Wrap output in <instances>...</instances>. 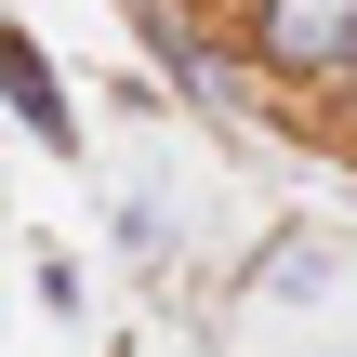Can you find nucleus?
Instances as JSON below:
<instances>
[{
  "mask_svg": "<svg viewBox=\"0 0 357 357\" xmlns=\"http://www.w3.org/2000/svg\"><path fill=\"white\" fill-rule=\"evenodd\" d=\"M225 53L278 93L357 106V0H225Z\"/></svg>",
  "mask_w": 357,
  "mask_h": 357,
  "instance_id": "f257e3e1",
  "label": "nucleus"
},
{
  "mask_svg": "<svg viewBox=\"0 0 357 357\" xmlns=\"http://www.w3.org/2000/svg\"><path fill=\"white\" fill-rule=\"evenodd\" d=\"M0 106L26 119V146H53V159L79 146V106H66V79H53L40 26H13V13H0Z\"/></svg>",
  "mask_w": 357,
  "mask_h": 357,
  "instance_id": "f03ea898",
  "label": "nucleus"
}]
</instances>
